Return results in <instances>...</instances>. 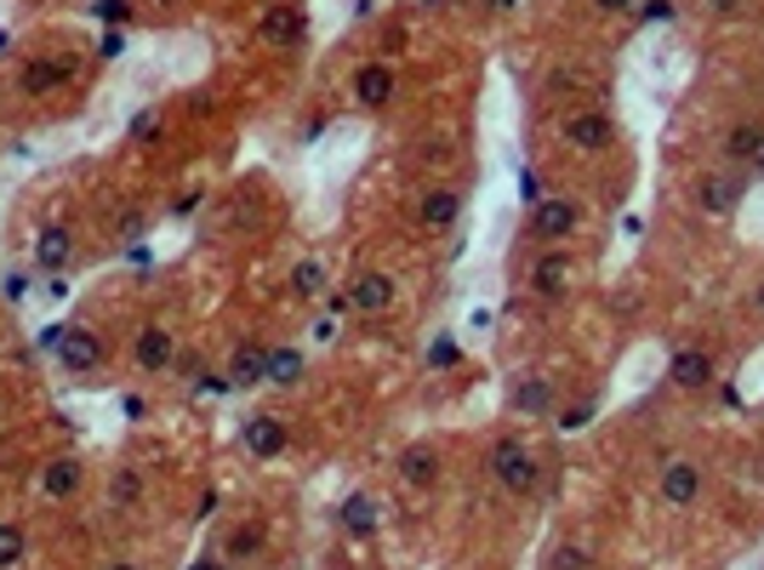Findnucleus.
I'll return each mask as SVG.
<instances>
[{
  "label": "nucleus",
  "mask_w": 764,
  "mask_h": 570,
  "mask_svg": "<svg viewBox=\"0 0 764 570\" xmlns=\"http://www.w3.org/2000/svg\"><path fill=\"white\" fill-rule=\"evenodd\" d=\"M240 445L251 451V456H280L286 451V422L280 417H246V428H240Z\"/></svg>",
  "instance_id": "1a4fd4ad"
},
{
  "label": "nucleus",
  "mask_w": 764,
  "mask_h": 570,
  "mask_svg": "<svg viewBox=\"0 0 764 570\" xmlns=\"http://www.w3.org/2000/svg\"><path fill=\"white\" fill-rule=\"evenodd\" d=\"M519 189H525V200H530V206H537V200H542V183H537V178H530V172L519 178Z\"/></svg>",
  "instance_id": "4c0bfd02"
},
{
  "label": "nucleus",
  "mask_w": 764,
  "mask_h": 570,
  "mask_svg": "<svg viewBox=\"0 0 764 570\" xmlns=\"http://www.w3.org/2000/svg\"><path fill=\"white\" fill-rule=\"evenodd\" d=\"M668 377H674V388L696 394V388H708V383H713V359H708L702 348H679L674 365H668Z\"/></svg>",
  "instance_id": "4468645a"
},
{
  "label": "nucleus",
  "mask_w": 764,
  "mask_h": 570,
  "mask_svg": "<svg viewBox=\"0 0 764 570\" xmlns=\"http://www.w3.org/2000/svg\"><path fill=\"white\" fill-rule=\"evenodd\" d=\"M519 7V0H491V12H514Z\"/></svg>",
  "instance_id": "37998d69"
},
{
  "label": "nucleus",
  "mask_w": 764,
  "mask_h": 570,
  "mask_svg": "<svg viewBox=\"0 0 764 570\" xmlns=\"http://www.w3.org/2000/svg\"><path fill=\"white\" fill-rule=\"evenodd\" d=\"M593 7H605V12H634V0H593Z\"/></svg>",
  "instance_id": "58836bf2"
},
{
  "label": "nucleus",
  "mask_w": 764,
  "mask_h": 570,
  "mask_svg": "<svg viewBox=\"0 0 764 570\" xmlns=\"http://www.w3.org/2000/svg\"><path fill=\"white\" fill-rule=\"evenodd\" d=\"M400 480L411 485V491H428L440 480V451L434 445H406L400 451Z\"/></svg>",
  "instance_id": "2eb2a0df"
},
{
  "label": "nucleus",
  "mask_w": 764,
  "mask_h": 570,
  "mask_svg": "<svg viewBox=\"0 0 764 570\" xmlns=\"http://www.w3.org/2000/svg\"><path fill=\"white\" fill-rule=\"evenodd\" d=\"M223 553H228V559H257V553H262V530H257V525H240L235 536H228Z\"/></svg>",
  "instance_id": "bb28decb"
},
{
  "label": "nucleus",
  "mask_w": 764,
  "mask_h": 570,
  "mask_svg": "<svg viewBox=\"0 0 764 570\" xmlns=\"http://www.w3.org/2000/svg\"><path fill=\"white\" fill-rule=\"evenodd\" d=\"M428 365H456V343H434L428 348Z\"/></svg>",
  "instance_id": "72a5a7b5"
},
{
  "label": "nucleus",
  "mask_w": 764,
  "mask_h": 570,
  "mask_svg": "<svg viewBox=\"0 0 764 570\" xmlns=\"http://www.w3.org/2000/svg\"><path fill=\"white\" fill-rule=\"evenodd\" d=\"M314 337H320V343H331V337H337V314H325V320H314Z\"/></svg>",
  "instance_id": "e433bc0d"
},
{
  "label": "nucleus",
  "mask_w": 764,
  "mask_h": 570,
  "mask_svg": "<svg viewBox=\"0 0 764 570\" xmlns=\"http://www.w3.org/2000/svg\"><path fill=\"white\" fill-rule=\"evenodd\" d=\"M29 286H35V280H29L23 268H12V275L0 280V291H7V303H23V297H29Z\"/></svg>",
  "instance_id": "7c9ffc66"
},
{
  "label": "nucleus",
  "mask_w": 764,
  "mask_h": 570,
  "mask_svg": "<svg viewBox=\"0 0 764 570\" xmlns=\"http://www.w3.org/2000/svg\"><path fill=\"white\" fill-rule=\"evenodd\" d=\"M63 75H69V69H63L57 57H41V63H29V69H23V92L29 97H46V92L63 86Z\"/></svg>",
  "instance_id": "412c9836"
},
{
  "label": "nucleus",
  "mask_w": 764,
  "mask_h": 570,
  "mask_svg": "<svg viewBox=\"0 0 764 570\" xmlns=\"http://www.w3.org/2000/svg\"><path fill=\"white\" fill-rule=\"evenodd\" d=\"M131 354H138L143 372H165V365L177 359V337L165 325H149V331H138V348H131Z\"/></svg>",
  "instance_id": "9b49d317"
},
{
  "label": "nucleus",
  "mask_w": 764,
  "mask_h": 570,
  "mask_svg": "<svg viewBox=\"0 0 764 570\" xmlns=\"http://www.w3.org/2000/svg\"><path fill=\"white\" fill-rule=\"evenodd\" d=\"M577 223H582V212H577V200H564V194H542L537 206H530V234H537V240H571Z\"/></svg>",
  "instance_id": "7ed1b4c3"
},
{
  "label": "nucleus",
  "mask_w": 764,
  "mask_h": 570,
  "mask_svg": "<svg viewBox=\"0 0 764 570\" xmlns=\"http://www.w3.org/2000/svg\"><path fill=\"white\" fill-rule=\"evenodd\" d=\"M656 491H661V502H668V508H690V502L702 496V467H696L690 456H674L668 467H661Z\"/></svg>",
  "instance_id": "423d86ee"
},
{
  "label": "nucleus",
  "mask_w": 764,
  "mask_h": 570,
  "mask_svg": "<svg viewBox=\"0 0 764 570\" xmlns=\"http://www.w3.org/2000/svg\"><path fill=\"white\" fill-rule=\"evenodd\" d=\"M456 212H462V194H456V189H428L417 217H422V228H451Z\"/></svg>",
  "instance_id": "a211bd4d"
},
{
  "label": "nucleus",
  "mask_w": 764,
  "mask_h": 570,
  "mask_svg": "<svg viewBox=\"0 0 764 570\" xmlns=\"http://www.w3.org/2000/svg\"><path fill=\"white\" fill-rule=\"evenodd\" d=\"M634 18H639V23H674V0H645Z\"/></svg>",
  "instance_id": "c756f323"
},
{
  "label": "nucleus",
  "mask_w": 764,
  "mask_h": 570,
  "mask_svg": "<svg viewBox=\"0 0 764 570\" xmlns=\"http://www.w3.org/2000/svg\"><path fill=\"white\" fill-rule=\"evenodd\" d=\"M269 383L275 388L303 383V354H297V348H269Z\"/></svg>",
  "instance_id": "b1692460"
},
{
  "label": "nucleus",
  "mask_w": 764,
  "mask_h": 570,
  "mask_svg": "<svg viewBox=\"0 0 764 570\" xmlns=\"http://www.w3.org/2000/svg\"><path fill=\"white\" fill-rule=\"evenodd\" d=\"M753 178H764V143H758V154H753V165H747Z\"/></svg>",
  "instance_id": "ea45409f"
},
{
  "label": "nucleus",
  "mask_w": 764,
  "mask_h": 570,
  "mask_svg": "<svg viewBox=\"0 0 764 570\" xmlns=\"http://www.w3.org/2000/svg\"><path fill=\"white\" fill-rule=\"evenodd\" d=\"M530 286H537V297H564V291H571V257H564V251H542L537 268H530Z\"/></svg>",
  "instance_id": "f8f14e48"
},
{
  "label": "nucleus",
  "mask_w": 764,
  "mask_h": 570,
  "mask_svg": "<svg viewBox=\"0 0 764 570\" xmlns=\"http://www.w3.org/2000/svg\"><path fill=\"white\" fill-rule=\"evenodd\" d=\"M52 354H57L63 372H75V377H92L97 365H104V343H97V331H86V325H63Z\"/></svg>",
  "instance_id": "f03ea898"
},
{
  "label": "nucleus",
  "mask_w": 764,
  "mask_h": 570,
  "mask_svg": "<svg viewBox=\"0 0 764 570\" xmlns=\"http://www.w3.org/2000/svg\"><path fill=\"white\" fill-rule=\"evenodd\" d=\"M742 194H747V178L742 172H708L702 183H696V206H702L708 217H730L742 206Z\"/></svg>",
  "instance_id": "39448f33"
},
{
  "label": "nucleus",
  "mask_w": 764,
  "mask_h": 570,
  "mask_svg": "<svg viewBox=\"0 0 764 570\" xmlns=\"http://www.w3.org/2000/svg\"><path fill=\"white\" fill-rule=\"evenodd\" d=\"M553 406V383L548 377H519L514 383V411L519 417H542Z\"/></svg>",
  "instance_id": "6ab92c4d"
},
{
  "label": "nucleus",
  "mask_w": 764,
  "mask_h": 570,
  "mask_svg": "<svg viewBox=\"0 0 764 570\" xmlns=\"http://www.w3.org/2000/svg\"><path fill=\"white\" fill-rule=\"evenodd\" d=\"M348 303H354L359 314H383V309L394 303V275H377V268H372V275H359V280L348 286Z\"/></svg>",
  "instance_id": "ddd939ff"
},
{
  "label": "nucleus",
  "mask_w": 764,
  "mask_h": 570,
  "mask_svg": "<svg viewBox=\"0 0 764 570\" xmlns=\"http://www.w3.org/2000/svg\"><path fill=\"white\" fill-rule=\"evenodd\" d=\"M758 143H764V126H730V138H724V160H730V165H753Z\"/></svg>",
  "instance_id": "4be33fe9"
},
{
  "label": "nucleus",
  "mask_w": 764,
  "mask_h": 570,
  "mask_svg": "<svg viewBox=\"0 0 764 570\" xmlns=\"http://www.w3.org/2000/svg\"><path fill=\"white\" fill-rule=\"evenodd\" d=\"M69 257H75V234L69 228H41L35 234V268L41 275H63V268H69Z\"/></svg>",
  "instance_id": "6e6552de"
},
{
  "label": "nucleus",
  "mask_w": 764,
  "mask_h": 570,
  "mask_svg": "<svg viewBox=\"0 0 764 570\" xmlns=\"http://www.w3.org/2000/svg\"><path fill=\"white\" fill-rule=\"evenodd\" d=\"M553 559H559V570H582V564H588V559H582V553H577V548H559V553H553Z\"/></svg>",
  "instance_id": "c9c22d12"
},
{
  "label": "nucleus",
  "mask_w": 764,
  "mask_h": 570,
  "mask_svg": "<svg viewBox=\"0 0 764 570\" xmlns=\"http://www.w3.org/2000/svg\"><path fill=\"white\" fill-rule=\"evenodd\" d=\"M154 131H160V115H154V109H143L138 120H131V143H149Z\"/></svg>",
  "instance_id": "2f4dec72"
},
{
  "label": "nucleus",
  "mask_w": 764,
  "mask_h": 570,
  "mask_svg": "<svg viewBox=\"0 0 764 570\" xmlns=\"http://www.w3.org/2000/svg\"><path fill=\"white\" fill-rule=\"evenodd\" d=\"M753 303H758V309H764V286H758V297H753Z\"/></svg>",
  "instance_id": "a18cd8bd"
},
{
  "label": "nucleus",
  "mask_w": 764,
  "mask_h": 570,
  "mask_svg": "<svg viewBox=\"0 0 764 570\" xmlns=\"http://www.w3.org/2000/svg\"><path fill=\"white\" fill-rule=\"evenodd\" d=\"M491 480L503 485L508 496H530V491L542 485V467H537V456H530V451L514 440V433H508V440L491 445Z\"/></svg>",
  "instance_id": "f257e3e1"
},
{
  "label": "nucleus",
  "mask_w": 764,
  "mask_h": 570,
  "mask_svg": "<svg viewBox=\"0 0 764 570\" xmlns=\"http://www.w3.org/2000/svg\"><path fill=\"white\" fill-rule=\"evenodd\" d=\"M702 7H708L713 18H736V12H742V0H702Z\"/></svg>",
  "instance_id": "f704fd0d"
},
{
  "label": "nucleus",
  "mask_w": 764,
  "mask_h": 570,
  "mask_svg": "<svg viewBox=\"0 0 764 570\" xmlns=\"http://www.w3.org/2000/svg\"><path fill=\"white\" fill-rule=\"evenodd\" d=\"M337 525L348 530V536H359V542H365V536H377V502L372 496H365V491H354V496H343V508H337Z\"/></svg>",
  "instance_id": "dca6fc26"
},
{
  "label": "nucleus",
  "mask_w": 764,
  "mask_h": 570,
  "mask_svg": "<svg viewBox=\"0 0 764 570\" xmlns=\"http://www.w3.org/2000/svg\"><path fill=\"white\" fill-rule=\"evenodd\" d=\"M92 18L104 29H126L131 23V0H92Z\"/></svg>",
  "instance_id": "cd10ccee"
},
{
  "label": "nucleus",
  "mask_w": 764,
  "mask_h": 570,
  "mask_svg": "<svg viewBox=\"0 0 764 570\" xmlns=\"http://www.w3.org/2000/svg\"><path fill=\"white\" fill-rule=\"evenodd\" d=\"M120 52H126V35H120V29H109V35L97 41V57H120Z\"/></svg>",
  "instance_id": "473e14b6"
},
{
  "label": "nucleus",
  "mask_w": 764,
  "mask_h": 570,
  "mask_svg": "<svg viewBox=\"0 0 764 570\" xmlns=\"http://www.w3.org/2000/svg\"><path fill=\"white\" fill-rule=\"evenodd\" d=\"M7 46H12V41H7V29H0V52H7Z\"/></svg>",
  "instance_id": "c03bdc74"
},
{
  "label": "nucleus",
  "mask_w": 764,
  "mask_h": 570,
  "mask_svg": "<svg viewBox=\"0 0 764 570\" xmlns=\"http://www.w3.org/2000/svg\"><path fill=\"white\" fill-rule=\"evenodd\" d=\"M593 411H600V399H577L571 411H559V433H582L593 422Z\"/></svg>",
  "instance_id": "c85d7f7f"
},
{
  "label": "nucleus",
  "mask_w": 764,
  "mask_h": 570,
  "mask_svg": "<svg viewBox=\"0 0 764 570\" xmlns=\"http://www.w3.org/2000/svg\"><path fill=\"white\" fill-rule=\"evenodd\" d=\"M394 97V69L388 63H365V69L354 75V104L359 109H383Z\"/></svg>",
  "instance_id": "9d476101"
},
{
  "label": "nucleus",
  "mask_w": 764,
  "mask_h": 570,
  "mask_svg": "<svg viewBox=\"0 0 764 570\" xmlns=\"http://www.w3.org/2000/svg\"><path fill=\"white\" fill-rule=\"evenodd\" d=\"M189 570H228L223 559H201V564H189Z\"/></svg>",
  "instance_id": "79ce46f5"
},
{
  "label": "nucleus",
  "mask_w": 764,
  "mask_h": 570,
  "mask_svg": "<svg viewBox=\"0 0 764 570\" xmlns=\"http://www.w3.org/2000/svg\"><path fill=\"white\" fill-rule=\"evenodd\" d=\"M257 35L269 41V46H297L309 35V18L297 12V7H269L262 12V23H257Z\"/></svg>",
  "instance_id": "0eeeda50"
},
{
  "label": "nucleus",
  "mask_w": 764,
  "mask_h": 570,
  "mask_svg": "<svg viewBox=\"0 0 764 570\" xmlns=\"http://www.w3.org/2000/svg\"><path fill=\"white\" fill-rule=\"evenodd\" d=\"M41 485H46V496H75L80 491V462L75 456H57L46 474H41Z\"/></svg>",
  "instance_id": "5701e85b"
},
{
  "label": "nucleus",
  "mask_w": 764,
  "mask_h": 570,
  "mask_svg": "<svg viewBox=\"0 0 764 570\" xmlns=\"http://www.w3.org/2000/svg\"><path fill=\"white\" fill-rule=\"evenodd\" d=\"M325 286H331V275H325V262H320V257H303V262L291 268V291H297V297H309V303H320Z\"/></svg>",
  "instance_id": "aec40b11"
},
{
  "label": "nucleus",
  "mask_w": 764,
  "mask_h": 570,
  "mask_svg": "<svg viewBox=\"0 0 764 570\" xmlns=\"http://www.w3.org/2000/svg\"><path fill=\"white\" fill-rule=\"evenodd\" d=\"M474 7H480V0H474Z\"/></svg>",
  "instance_id": "49530a36"
},
{
  "label": "nucleus",
  "mask_w": 764,
  "mask_h": 570,
  "mask_svg": "<svg viewBox=\"0 0 764 570\" xmlns=\"http://www.w3.org/2000/svg\"><path fill=\"white\" fill-rule=\"evenodd\" d=\"M257 383H269V348L251 343L228 359V388H257Z\"/></svg>",
  "instance_id": "f3484780"
},
{
  "label": "nucleus",
  "mask_w": 764,
  "mask_h": 570,
  "mask_svg": "<svg viewBox=\"0 0 764 570\" xmlns=\"http://www.w3.org/2000/svg\"><path fill=\"white\" fill-rule=\"evenodd\" d=\"M23 548H29V542H23V525L7 519V525H0V570H18Z\"/></svg>",
  "instance_id": "a878e982"
},
{
  "label": "nucleus",
  "mask_w": 764,
  "mask_h": 570,
  "mask_svg": "<svg viewBox=\"0 0 764 570\" xmlns=\"http://www.w3.org/2000/svg\"><path fill=\"white\" fill-rule=\"evenodd\" d=\"M104 570H138V559H109Z\"/></svg>",
  "instance_id": "a19ab883"
},
{
  "label": "nucleus",
  "mask_w": 764,
  "mask_h": 570,
  "mask_svg": "<svg viewBox=\"0 0 764 570\" xmlns=\"http://www.w3.org/2000/svg\"><path fill=\"white\" fill-rule=\"evenodd\" d=\"M559 138L571 143V149H582V154H605L611 138H616V126H611V115H600V109H582V115H564Z\"/></svg>",
  "instance_id": "20e7f679"
},
{
  "label": "nucleus",
  "mask_w": 764,
  "mask_h": 570,
  "mask_svg": "<svg viewBox=\"0 0 764 570\" xmlns=\"http://www.w3.org/2000/svg\"><path fill=\"white\" fill-rule=\"evenodd\" d=\"M143 496V480H138V467H115V480H109V502L115 508H131V502Z\"/></svg>",
  "instance_id": "393cba45"
}]
</instances>
